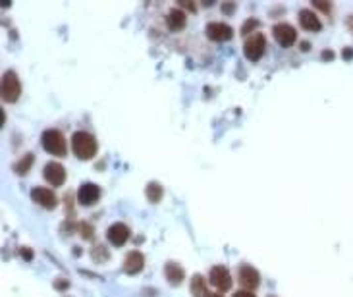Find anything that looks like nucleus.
Returning <instances> with one entry per match:
<instances>
[{
	"instance_id": "nucleus-1",
	"label": "nucleus",
	"mask_w": 353,
	"mask_h": 297,
	"mask_svg": "<svg viewBox=\"0 0 353 297\" xmlns=\"http://www.w3.org/2000/svg\"><path fill=\"white\" fill-rule=\"evenodd\" d=\"M71 151L81 160H89L97 155V139L87 131H75L71 135Z\"/></svg>"
},
{
	"instance_id": "nucleus-2",
	"label": "nucleus",
	"mask_w": 353,
	"mask_h": 297,
	"mask_svg": "<svg viewBox=\"0 0 353 297\" xmlns=\"http://www.w3.org/2000/svg\"><path fill=\"white\" fill-rule=\"evenodd\" d=\"M41 141H43V147H45L47 153H51L54 157H66L68 147H66V137H64L62 131L53 129V127H51V129H45Z\"/></svg>"
},
{
	"instance_id": "nucleus-3",
	"label": "nucleus",
	"mask_w": 353,
	"mask_h": 297,
	"mask_svg": "<svg viewBox=\"0 0 353 297\" xmlns=\"http://www.w3.org/2000/svg\"><path fill=\"white\" fill-rule=\"evenodd\" d=\"M19 93H21V85L16 71H6L2 75V99L6 103H16Z\"/></svg>"
},
{
	"instance_id": "nucleus-4",
	"label": "nucleus",
	"mask_w": 353,
	"mask_h": 297,
	"mask_svg": "<svg viewBox=\"0 0 353 297\" xmlns=\"http://www.w3.org/2000/svg\"><path fill=\"white\" fill-rule=\"evenodd\" d=\"M265 49H266V39L265 35H261V33H253L251 37H247V41H245V45H243V54L247 56L249 60H259L263 54H265Z\"/></svg>"
},
{
	"instance_id": "nucleus-5",
	"label": "nucleus",
	"mask_w": 353,
	"mask_h": 297,
	"mask_svg": "<svg viewBox=\"0 0 353 297\" xmlns=\"http://www.w3.org/2000/svg\"><path fill=\"white\" fill-rule=\"evenodd\" d=\"M209 280H211V284L216 288V290H220V292H226L232 288V276H230V270L226 266H222V264H216V266H212L211 272H209Z\"/></svg>"
},
{
	"instance_id": "nucleus-6",
	"label": "nucleus",
	"mask_w": 353,
	"mask_h": 297,
	"mask_svg": "<svg viewBox=\"0 0 353 297\" xmlns=\"http://www.w3.org/2000/svg\"><path fill=\"white\" fill-rule=\"evenodd\" d=\"M272 35L274 39L278 41V45H282V47H292L294 43H295V39H297V31L290 25V23H276L274 27H272Z\"/></svg>"
},
{
	"instance_id": "nucleus-7",
	"label": "nucleus",
	"mask_w": 353,
	"mask_h": 297,
	"mask_svg": "<svg viewBox=\"0 0 353 297\" xmlns=\"http://www.w3.org/2000/svg\"><path fill=\"white\" fill-rule=\"evenodd\" d=\"M99 197H101V189H99V185H95L93 181L81 183V187L77 189V201H79V205H83V207L95 205V203L99 201Z\"/></svg>"
},
{
	"instance_id": "nucleus-8",
	"label": "nucleus",
	"mask_w": 353,
	"mask_h": 297,
	"mask_svg": "<svg viewBox=\"0 0 353 297\" xmlns=\"http://www.w3.org/2000/svg\"><path fill=\"white\" fill-rule=\"evenodd\" d=\"M106 238H108V241L112 245L122 247L127 241V238H129V228L125 226L124 222H114L106 230Z\"/></svg>"
},
{
	"instance_id": "nucleus-9",
	"label": "nucleus",
	"mask_w": 353,
	"mask_h": 297,
	"mask_svg": "<svg viewBox=\"0 0 353 297\" xmlns=\"http://www.w3.org/2000/svg\"><path fill=\"white\" fill-rule=\"evenodd\" d=\"M239 284L245 288V290H255V288H259V284H261V274H259V270L257 268H253V266H249V264H243L241 268H239Z\"/></svg>"
},
{
	"instance_id": "nucleus-10",
	"label": "nucleus",
	"mask_w": 353,
	"mask_h": 297,
	"mask_svg": "<svg viewBox=\"0 0 353 297\" xmlns=\"http://www.w3.org/2000/svg\"><path fill=\"white\" fill-rule=\"evenodd\" d=\"M45 179H47L51 185H54V187L62 185L64 179H66V168H64L60 162H49V164L45 166Z\"/></svg>"
},
{
	"instance_id": "nucleus-11",
	"label": "nucleus",
	"mask_w": 353,
	"mask_h": 297,
	"mask_svg": "<svg viewBox=\"0 0 353 297\" xmlns=\"http://www.w3.org/2000/svg\"><path fill=\"white\" fill-rule=\"evenodd\" d=\"M207 35L211 37L212 41H230L234 37V29L230 27L228 23L222 21H211L207 25Z\"/></svg>"
},
{
	"instance_id": "nucleus-12",
	"label": "nucleus",
	"mask_w": 353,
	"mask_h": 297,
	"mask_svg": "<svg viewBox=\"0 0 353 297\" xmlns=\"http://www.w3.org/2000/svg\"><path fill=\"white\" fill-rule=\"evenodd\" d=\"M31 199L35 201L37 205L45 207V209H54L58 205V199L53 193V189H47V187H35L31 189Z\"/></svg>"
},
{
	"instance_id": "nucleus-13",
	"label": "nucleus",
	"mask_w": 353,
	"mask_h": 297,
	"mask_svg": "<svg viewBox=\"0 0 353 297\" xmlns=\"http://www.w3.org/2000/svg\"><path fill=\"white\" fill-rule=\"evenodd\" d=\"M143 264H145V257L139 251H129L124 259V272L127 274H137L141 272Z\"/></svg>"
},
{
	"instance_id": "nucleus-14",
	"label": "nucleus",
	"mask_w": 353,
	"mask_h": 297,
	"mask_svg": "<svg viewBox=\"0 0 353 297\" xmlns=\"http://www.w3.org/2000/svg\"><path fill=\"white\" fill-rule=\"evenodd\" d=\"M299 23L303 29H307V31H320V19L315 12H311V10H307V8H303L299 12Z\"/></svg>"
},
{
	"instance_id": "nucleus-15",
	"label": "nucleus",
	"mask_w": 353,
	"mask_h": 297,
	"mask_svg": "<svg viewBox=\"0 0 353 297\" xmlns=\"http://www.w3.org/2000/svg\"><path fill=\"white\" fill-rule=\"evenodd\" d=\"M164 276L166 280L172 284V286H179L183 278H185V274H183V268L176 264V262H166V266H164Z\"/></svg>"
},
{
	"instance_id": "nucleus-16",
	"label": "nucleus",
	"mask_w": 353,
	"mask_h": 297,
	"mask_svg": "<svg viewBox=\"0 0 353 297\" xmlns=\"http://www.w3.org/2000/svg\"><path fill=\"white\" fill-rule=\"evenodd\" d=\"M185 19H187V16H185L179 8H172V10L168 12V16H166V23H168L170 29L177 31V29H181V27L185 25Z\"/></svg>"
},
{
	"instance_id": "nucleus-17",
	"label": "nucleus",
	"mask_w": 353,
	"mask_h": 297,
	"mask_svg": "<svg viewBox=\"0 0 353 297\" xmlns=\"http://www.w3.org/2000/svg\"><path fill=\"white\" fill-rule=\"evenodd\" d=\"M191 294L195 297H209V290H207V286H205V278L201 276V274H195L193 278H191Z\"/></svg>"
},
{
	"instance_id": "nucleus-18",
	"label": "nucleus",
	"mask_w": 353,
	"mask_h": 297,
	"mask_svg": "<svg viewBox=\"0 0 353 297\" xmlns=\"http://www.w3.org/2000/svg\"><path fill=\"white\" fill-rule=\"evenodd\" d=\"M147 199L151 201V203H159L160 199H162V185H160L159 181H151L149 185H147Z\"/></svg>"
},
{
	"instance_id": "nucleus-19",
	"label": "nucleus",
	"mask_w": 353,
	"mask_h": 297,
	"mask_svg": "<svg viewBox=\"0 0 353 297\" xmlns=\"http://www.w3.org/2000/svg\"><path fill=\"white\" fill-rule=\"evenodd\" d=\"M31 164H33V155H31V153H27V155H23V157H21V160L16 162V166H14V168H16V172H18V174L23 176V174H27V172H29Z\"/></svg>"
},
{
	"instance_id": "nucleus-20",
	"label": "nucleus",
	"mask_w": 353,
	"mask_h": 297,
	"mask_svg": "<svg viewBox=\"0 0 353 297\" xmlns=\"http://www.w3.org/2000/svg\"><path fill=\"white\" fill-rule=\"evenodd\" d=\"M93 259H95V261H99V262H103V261L108 259V253H106L105 245H97V247L93 249Z\"/></svg>"
},
{
	"instance_id": "nucleus-21",
	"label": "nucleus",
	"mask_w": 353,
	"mask_h": 297,
	"mask_svg": "<svg viewBox=\"0 0 353 297\" xmlns=\"http://www.w3.org/2000/svg\"><path fill=\"white\" fill-rule=\"evenodd\" d=\"M79 230H81V236H83L85 239H91V238H93V226H91V224L81 222V224H79Z\"/></svg>"
},
{
	"instance_id": "nucleus-22",
	"label": "nucleus",
	"mask_w": 353,
	"mask_h": 297,
	"mask_svg": "<svg viewBox=\"0 0 353 297\" xmlns=\"http://www.w3.org/2000/svg\"><path fill=\"white\" fill-rule=\"evenodd\" d=\"M255 27H257V19H253V18L247 19V21L241 25V33H243V35H247L249 31H251V29H255Z\"/></svg>"
},
{
	"instance_id": "nucleus-23",
	"label": "nucleus",
	"mask_w": 353,
	"mask_h": 297,
	"mask_svg": "<svg viewBox=\"0 0 353 297\" xmlns=\"http://www.w3.org/2000/svg\"><path fill=\"white\" fill-rule=\"evenodd\" d=\"M313 6L322 10V12H326V14H330V10H332V6L328 2H320V0H313Z\"/></svg>"
},
{
	"instance_id": "nucleus-24",
	"label": "nucleus",
	"mask_w": 353,
	"mask_h": 297,
	"mask_svg": "<svg viewBox=\"0 0 353 297\" xmlns=\"http://www.w3.org/2000/svg\"><path fill=\"white\" fill-rule=\"evenodd\" d=\"M234 297H257L255 294H251L249 290H239V292H235Z\"/></svg>"
},
{
	"instance_id": "nucleus-25",
	"label": "nucleus",
	"mask_w": 353,
	"mask_h": 297,
	"mask_svg": "<svg viewBox=\"0 0 353 297\" xmlns=\"http://www.w3.org/2000/svg\"><path fill=\"white\" fill-rule=\"evenodd\" d=\"M19 253L23 255V259H25V261H31V259H33V253H31L27 247H21V251H19Z\"/></svg>"
},
{
	"instance_id": "nucleus-26",
	"label": "nucleus",
	"mask_w": 353,
	"mask_h": 297,
	"mask_svg": "<svg viewBox=\"0 0 353 297\" xmlns=\"http://www.w3.org/2000/svg\"><path fill=\"white\" fill-rule=\"evenodd\" d=\"M234 8H235V4H234V2H226V4H222V10H224L226 14H232V12H234Z\"/></svg>"
},
{
	"instance_id": "nucleus-27",
	"label": "nucleus",
	"mask_w": 353,
	"mask_h": 297,
	"mask_svg": "<svg viewBox=\"0 0 353 297\" xmlns=\"http://www.w3.org/2000/svg\"><path fill=\"white\" fill-rule=\"evenodd\" d=\"M342 56H344L346 60H352V58H353V51H352V49H344V53H342Z\"/></svg>"
},
{
	"instance_id": "nucleus-28",
	"label": "nucleus",
	"mask_w": 353,
	"mask_h": 297,
	"mask_svg": "<svg viewBox=\"0 0 353 297\" xmlns=\"http://www.w3.org/2000/svg\"><path fill=\"white\" fill-rule=\"evenodd\" d=\"M322 58H324V60H332V58H334V53H332V51H322Z\"/></svg>"
},
{
	"instance_id": "nucleus-29",
	"label": "nucleus",
	"mask_w": 353,
	"mask_h": 297,
	"mask_svg": "<svg viewBox=\"0 0 353 297\" xmlns=\"http://www.w3.org/2000/svg\"><path fill=\"white\" fill-rule=\"evenodd\" d=\"M54 286H56L58 290H64V288H68V282H62V280H58V282H56Z\"/></svg>"
},
{
	"instance_id": "nucleus-30",
	"label": "nucleus",
	"mask_w": 353,
	"mask_h": 297,
	"mask_svg": "<svg viewBox=\"0 0 353 297\" xmlns=\"http://www.w3.org/2000/svg\"><path fill=\"white\" fill-rule=\"evenodd\" d=\"M181 6H183V8H187V10H191V12L195 10V4H193V2H181Z\"/></svg>"
},
{
	"instance_id": "nucleus-31",
	"label": "nucleus",
	"mask_w": 353,
	"mask_h": 297,
	"mask_svg": "<svg viewBox=\"0 0 353 297\" xmlns=\"http://www.w3.org/2000/svg\"><path fill=\"white\" fill-rule=\"evenodd\" d=\"M309 47H311V45H309L307 41H303V43H301V49H303V51H309Z\"/></svg>"
},
{
	"instance_id": "nucleus-32",
	"label": "nucleus",
	"mask_w": 353,
	"mask_h": 297,
	"mask_svg": "<svg viewBox=\"0 0 353 297\" xmlns=\"http://www.w3.org/2000/svg\"><path fill=\"white\" fill-rule=\"evenodd\" d=\"M348 25H350V29L353 31V16H350V19H348Z\"/></svg>"
},
{
	"instance_id": "nucleus-33",
	"label": "nucleus",
	"mask_w": 353,
	"mask_h": 297,
	"mask_svg": "<svg viewBox=\"0 0 353 297\" xmlns=\"http://www.w3.org/2000/svg\"><path fill=\"white\" fill-rule=\"evenodd\" d=\"M209 297H222V296H220V294H211Z\"/></svg>"
}]
</instances>
